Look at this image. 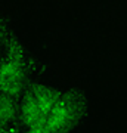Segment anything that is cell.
Masks as SVG:
<instances>
[{"mask_svg": "<svg viewBox=\"0 0 127 133\" xmlns=\"http://www.w3.org/2000/svg\"><path fill=\"white\" fill-rule=\"evenodd\" d=\"M44 74L43 64L14 28L0 56V93L19 99L24 90L33 81L44 78Z\"/></svg>", "mask_w": 127, "mask_h": 133, "instance_id": "6da1fadb", "label": "cell"}, {"mask_svg": "<svg viewBox=\"0 0 127 133\" xmlns=\"http://www.w3.org/2000/svg\"><path fill=\"white\" fill-rule=\"evenodd\" d=\"M89 117L84 90L78 86L61 87L55 104L42 121L46 133H75Z\"/></svg>", "mask_w": 127, "mask_h": 133, "instance_id": "7a4b0ae2", "label": "cell"}, {"mask_svg": "<svg viewBox=\"0 0 127 133\" xmlns=\"http://www.w3.org/2000/svg\"><path fill=\"white\" fill-rule=\"evenodd\" d=\"M59 86L38 78L19 96V127L42 123L59 93Z\"/></svg>", "mask_w": 127, "mask_h": 133, "instance_id": "3957f363", "label": "cell"}, {"mask_svg": "<svg viewBox=\"0 0 127 133\" xmlns=\"http://www.w3.org/2000/svg\"><path fill=\"white\" fill-rule=\"evenodd\" d=\"M0 124L19 127V99L0 93Z\"/></svg>", "mask_w": 127, "mask_h": 133, "instance_id": "277c9868", "label": "cell"}, {"mask_svg": "<svg viewBox=\"0 0 127 133\" xmlns=\"http://www.w3.org/2000/svg\"><path fill=\"white\" fill-rule=\"evenodd\" d=\"M12 30H14V25L10 22V19L5 15H0V56H2V50L8 40V36L10 34Z\"/></svg>", "mask_w": 127, "mask_h": 133, "instance_id": "5b68a950", "label": "cell"}, {"mask_svg": "<svg viewBox=\"0 0 127 133\" xmlns=\"http://www.w3.org/2000/svg\"><path fill=\"white\" fill-rule=\"evenodd\" d=\"M21 127H5L0 124V133H19Z\"/></svg>", "mask_w": 127, "mask_h": 133, "instance_id": "8992f818", "label": "cell"}]
</instances>
